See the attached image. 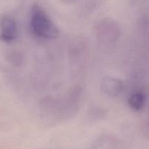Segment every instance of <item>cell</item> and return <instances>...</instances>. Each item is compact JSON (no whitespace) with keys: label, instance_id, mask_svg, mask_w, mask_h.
Instances as JSON below:
<instances>
[{"label":"cell","instance_id":"1","mask_svg":"<svg viewBox=\"0 0 149 149\" xmlns=\"http://www.w3.org/2000/svg\"><path fill=\"white\" fill-rule=\"evenodd\" d=\"M30 25L33 33L44 39H55L59 35V30L46 12L35 4L31 11Z\"/></svg>","mask_w":149,"mask_h":149},{"label":"cell","instance_id":"2","mask_svg":"<svg viewBox=\"0 0 149 149\" xmlns=\"http://www.w3.org/2000/svg\"><path fill=\"white\" fill-rule=\"evenodd\" d=\"M17 25L14 19L10 16H4L0 20V39L10 43L17 37Z\"/></svg>","mask_w":149,"mask_h":149},{"label":"cell","instance_id":"3","mask_svg":"<svg viewBox=\"0 0 149 149\" xmlns=\"http://www.w3.org/2000/svg\"><path fill=\"white\" fill-rule=\"evenodd\" d=\"M123 83L121 80L113 77H105L100 84L101 91L109 96L115 97L123 90Z\"/></svg>","mask_w":149,"mask_h":149},{"label":"cell","instance_id":"4","mask_svg":"<svg viewBox=\"0 0 149 149\" xmlns=\"http://www.w3.org/2000/svg\"><path fill=\"white\" fill-rule=\"evenodd\" d=\"M129 105L132 109L139 111L143 107L145 103V96L142 93H135L130 97Z\"/></svg>","mask_w":149,"mask_h":149}]
</instances>
